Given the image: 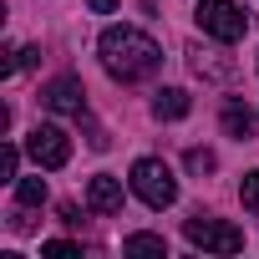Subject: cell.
<instances>
[{
  "label": "cell",
  "mask_w": 259,
  "mask_h": 259,
  "mask_svg": "<svg viewBox=\"0 0 259 259\" xmlns=\"http://www.w3.org/2000/svg\"><path fill=\"white\" fill-rule=\"evenodd\" d=\"M193 21H198L203 36H213V41H224V46L244 41V31H249V16L234 6V0H198Z\"/></svg>",
  "instance_id": "3"
},
{
  "label": "cell",
  "mask_w": 259,
  "mask_h": 259,
  "mask_svg": "<svg viewBox=\"0 0 259 259\" xmlns=\"http://www.w3.org/2000/svg\"><path fill=\"white\" fill-rule=\"evenodd\" d=\"M26 153L36 158V168H66L71 163V138L51 122H36L26 133Z\"/></svg>",
  "instance_id": "5"
},
{
  "label": "cell",
  "mask_w": 259,
  "mask_h": 259,
  "mask_svg": "<svg viewBox=\"0 0 259 259\" xmlns=\"http://www.w3.org/2000/svg\"><path fill=\"white\" fill-rule=\"evenodd\" d=\"M41 107L66 112V117H87V87H81L76 76H56V81L41 87Z\"/></svg>",
  "instance_id": "6"
},
{
  "label": "cell",
  "mask_w": 259,
  "mask_h": 259,
  "mask_svg": "<svg viewBox=\"0 0 259 259\" xmlns=\"http://www.w3.org/2000/svg\"><path fill=\"white\" fill-rule=\"evenodd\" d=\"M16 203L21 208H41L46 203V178L36 173V178H16Z\"/></svg>",
  "instance_id": "11"
},
{
  "label": "cell",
  "mask_w": 259,
  "mask_h": 259,
  "mask_svg": "<svg viewBox=\"0 0 259 259\" xmlns=\"http://www.w3.org/2000/svg\"><path fill=\"white\" fill-rule=\"evenodd\" d=\"M193 71H198V76H229L234 66H229V61H213V51H198V46H193Z\"/></svg>",
  "instance_id": "12"
},
{
  "label": "cell",
  "mask_w": 259,
  "mask_h": 259,
  "mask_svg": "<svg viewBox=\"0 0 259 259\" xmlns=\"http://www.w3.org/2000/svg\"><path fill=\"white\" fill-rule=\"evenodd\" d=\"M97 51H102V66L117 81H143V76H153L163 66L158 41L148 31H138V26H107L102 41H97Z\"/></svg>",
  "instance_id": "1"
},
{
  "label": "cell",
  "mask_w": 259,
  "mask_h": 259,
  "mask_svg": "<svg viewBox=\"0 0 259 259\" xmlns=\"http://www.w3.org/2000/svg\"><path fill=\"white\" fill-rule=\"evenodd\" d=\"M127 183H133V193H138L148 208H168V203L178 198V178H173V168H168L163 158H138Z\"/></svg>",
  "instance_id": "2"
},
{
  "label": "cell",
  "mask_w": 259,
  "mask_h": 259,
  "mask_svg": "<svg viewBox=\"0 0 259 259\" xmlns=\"http://www.w3.org/2000/svg\"><path fill=\"white\" fill-rule=\"evenodd\" d=\"M16 163H21V148L16 143H6V148H0V178H6V183H16L21 173H16Z\"/></svg>",
  "instance_id": "13"
},
{
  "label": "cell",
  "mask_w": 259,
  "mask_h": 259,
  "mask_svg": "<svg viewBox=\"0 0 259 259\" xmlns=\"http://www.w3.org/2000/svg\"><path fill=\"white\" fill-rule=\"evenodd\" d=\"M87 6H92V11H97V16H112V11H117V6H122V0H87Z\"/></svg>",
  "instance_id": "18"
},
{
  "label": "cell",
  "mask_w": 259,
  "mask_h": 259,
  "mask_svg": "<svg viewBox=\"0 0 259 259\" xmlns=\"http://www.w3.org/2000/svg\"><path fill=\"white\" fill-rule=\"evenodd\" d=\"M183 239L193 249H208V254H239L244 249V229H234L224 219H203V213L183 219Z\"/></svg>",
  "instance_id": "4"
},
{
  "label": "cell",
  "mask_w": 259,
  "mask_h": 259,
  "mask_svg": "<svg viewBox=\"0 0 259 259\" xmlns=\"http://www.w3.org/2000/svg\"><path fill=\"white\" fill-rule=\"evenodd\" d=\"M41 254H51V259H66V254H81V244H71V239H51V244H41Z\"/></svg>",
  "instance_id": "16"
},
{
  "label": "cell",
  "mask_w": 259,
  "mask_h": 259,
  "mask_svg": "<svg viewBox=\"0 0 259 259\" xmlns=\"http://www.w3.org/2000/svg\"><path fill=\"white\" fill-rule=\"evenodd\" d=\"M239 198H244V208H249V213H259V173H244Z\"/></svg>",
  "instance_id": "14"
},
{
  "label": "cell",
  "mask_w": 259,
  "mask_h": 259,
  "mask_svg": "<svg viewBox=\"0 0 259 259\" xmlns=\"http://www.w3.org/2000/svg\"><path fill=\"white\" fill-rule=\"evenodd\" d=\"M188 107H193V97H188L183 87H163V92L153 97V117H163V122H178V117H188Z\"/></svg>",
  "instance_id": "8"
},
{
  "label": "cell",
  "mask_w": 259,
  "mask_h": 259,
  "mask_svg": "<svg viewBox=\"0 0 259 259\" xmlns=\"http://www.w3.org/2000/svg\"><path fill=\"white\" fill-rule=\"evenodd\" d=\"M122 254H158V259H168V239L163 234H127Z\"/></svg>",
  "instance_id": "10"
},
{
  "label": "cell",
  "mask_w": 259,
  "mask_h": 259,
  "mask_svg": "<svg viewBox=\"0 0 259 259\" xmlns=\"http://www.w3.org/2000/svg\"><path fill=\"white\" fill-rule=\"evenodd\" d=\"M56 213H61V224H71V229H76V224H81V208H76V203H61V208H56Z\"/></svg>",
  "instance_id": "17"
},
{
  "label": "cell",
  "mask_w": 259,
  "mask_h": 259,
  "mask_svg": "<svg viewBox=\"0 0 259 259\" xmlns=\"http://www.w3.org/2000/svg\"><path fill=\"white\" fill-rule=\"evenodd\" d=\"M224 133H229V138H239V143H249V138H254V112H249L244 102H229V107H224Z\"/></svg>",
  "instance_id": "9"
},
{
  "label": "cell",
  "mask_w": 259,
  "mask_h": 259,
  "mask_svg": "<svg viewBox=\"0 0 259 259\" xmlns=\"http://www.w3.org/2000/svg\"><path fill=\"white\" fill-rule=\"evenodd\" d=\"M87 208H92V213H122V178L97 173V178L87 183Z\"/></svg>",
  "instance_id": "7"
},
{
  "label": "cell",
  "mask_w": 259,
  "mask_h": 259,
  "mask_svg": "<svg viewBox=\"0 0 259 259\" xmlns=\"http://www.w3.org/2000/svg\"><path fill=\"white\" fill-rule=\"evenodd\" d=\"M188 168H193V173H213V168H219V158H213L208 148H188Z\"/></svg>",
  "instance_id": "15"
}]
</instances>
